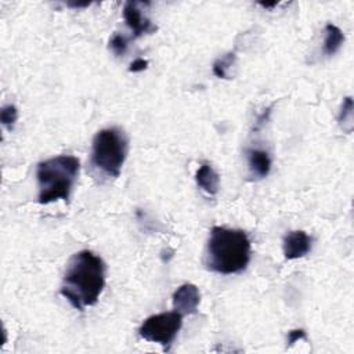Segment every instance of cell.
Segmentation results:
<instances>
[{"label": "cell", "mask_w": 354, "mask_h": 354, "mask_svg": "<svg viewBox=\"0 0 354 354\" xmlns=\"http://www.w3.org/2000/svg\"><path fill=\"white\" fill-rule=\"evenodd\" d=\"M105 263L91 250L75 253L62 277L61 295L76 310L94 306L105 288Z\"/></svg>", "instance_id": "cell-1"}, {"label": "cell", "mask_w": 354, "mask_h": 354, "mask_svg": "<svg viewBox=\"0 0 354 354\" xmlns=\"http://www.w3.org/2000/svg\"><path fill=\"white\" fill-rule=\"evenodd\" d=\"M250 239L242 230L213 227L205 250V266L217 274H239L250 261Z\"/></svg>", "instance_id": "cell-2"}, {"label": "cell", "mask_w": 354, "mask_h": 354, "mask_svg": "<svg viewBox=\"0 0 354 354\" xmlns=\"http://www.w3.org/2000/svg\"><path fill=\"white\" fill-rule=\"evenodd\" d=\"M80 162L72 155H58L37 163V201L41 205L62 199L68 202L77 180Z\"/></svg>", "instance_id": "cell-3"}, {"label": "cell", "mask_w": 354, "mask_h": 354, "mask_svg": "<svg viewBox=\"0 0 354 354\" xmlns=\"http://www.w3.org/2000/svg\"><path fill=\"white\" fill-rule=\"evenodd\" d=\"M129 151L126 133L119 127H106L93 138L90 163L106 177H118Z\"/></svg>", "instance_id": "cell-4"}, {"label": "cell", "mask_w": 354, "mask_h": 354, "mask_svg": "<svg viewBox=\"0 0 354 354\" xmlns=\"http://www.w3.org/2000/svg\"><path fill=\"white\" fill-rule=\"evenodd\" d=\"M183 326V315L177 311H167L148 317L140 326L138 335L147 342L159 343L169 350Z\"/></svg>", "instance_id": "cell-5"}, {"label": "cell", "mask_w": 354, "mask_h": 354, "mask_svg": "<svg viewBox=\"0 0 354 354\" xmlns=\"http://www.w3.org/2000/svg\"><path fill=\"white\" fill-rule=\"evenodd\" d=\"M141 6L142 3L138 1H127L123 7V18L127 26L131 29L134 37L149 35L156 30V26L142 14Z\"/></svg>", "instance_id": "cell-6"}, {"label": "cell", "mask_w": 354, "mask_h": 354, "mask_svg": "<svg viewBox=\"0 0 354 354\" xmlns=\"http://www.w3.org/2000/svg\"><path fill=\"white\" fill-rule=\"evenodd\" d=\"M173 308L174 311L184 315H191L198 311L201 303V293L196 285L183 283L173 293Z\"/></svg>", "instance_id": "cell-7"}, {"label": "cell", "mask_w": 354, "mask_h": 354, "mask_svg": "<svg viewBox=\"0 0 354 354\" xmlns=\"http://www.w3.org/2000/svg\"><path fill=\"white\" fill-rule=\"evenodd\" d=\"M282 249L286 260L300 259L311 250V238L304 231H292L283 236Z\"/></svg>", "instance_id": "cell-8"}, {"label": "cell", "mask_w": 354, "mask_h": 354, "mask_svg": "<svg viewBox=\"0 0 354 354\" xmlns=\"http://www.w3.org/2000/svg\"><path fill=\"white\" fill-rule=\"evenodd\" d=\"M246 160L249 167V174L253 178H264L271 170V156L267 151L259 148L246 149Z\"/></svg>", "instance_id": "cell-9"}, {"label": "cell", "mask_w": 354, "mask_h": 354, "mask_svg": "<svg viewBox=\"0 0 354 354\" xmlns=\"http://www.w3.org/2000/svg\"><path fill=\"white\" fill-rule=\"evenodd\" d=\"M196 185L209 195H216L220 189V177L213 166L207 162L202 163L195 173Z\"/></svg>", "instance_id": "cell-10"}, {"label": "cell", "mask_w": 354, "mask_h": 354, "mask_svg": "<svg viewBox=\"0 0 354 354\" xmlns=\"http://www.w3.org/2000/svg\"><path fill=\"white\" fill-rule=\"evenodd\" d=\"M344 41V35L340 28H337L333 24H326L325 25V40H324V47L322 51L325 55L330 57L339 51Z\"/></svg>", "instance_id": "cell-11"}, {"label": "cell", "mask_w": 354, "mask_h": 354, "mask_svg": "<svg viewBox=\"0 0 354 354\" xmlns=\"http://www.w3.org/2000/svg\"><path fill=\"white\" fill-rule=\"evenodd\" d=\"M235 62V54L234 53H227L225 55L217 58L213 64V73L214 76L220 77V79H228V71L230 68L234 65Z\"/></svg>", "instance_id": "cell-12"}, {"label": "cell", "mask_w": 354, "mask_h": 354, "mask_svg": "<svg viewBox=\"0 0 354 354\" xmlns=\"http://www.w3.org/2000/svg\"><path fill=\"white\" fill-rule=\"evenodd\" d=\"M337 120H339V124L343 127V130L351 131V127H353V100H351V97H346L343 100Z\"/></svg>", "instance_id": "cell-13"}, {"label": "cell", "mask_w": 354, "mask_h": 354, "mask_svg": "<svg viewBox=\"0 0 354 354\" xmlns=\"http://www.w3.org/2000/svg\"><path fill=\"white\" fill-rule=\"evenodd\" d=\"M18 119V109L15 105L12 104H8V105H4L0 111V120H1V124L8 130L11 131L15 122Z\"/></svg>", "instance_id": "cell-14"}, {"label": "cell", "mask_w": 354, "mask_h": 354, "mask_svg": "<svg viewBox=\"0 0 354 354\" xmlns=\"http://www.w3.org/2000/svg\"><path fill=\"white\" fill-rule=\"evenodd\" d=\"M129 47V39L124 35L120 33H115L111 40H109V48L112 50V53L118 57H122L126 54Z\"/></svg>", "instance_id": "cell-15"}, {"label": "cell", "mask_w": 354, "mask_h": 354, "mask_svg": "<svg viewBox=\"0 0 354 354\" xmlns=\"http://www.w3.org/2000/svg\"><path fill=\"white\" fill-rule=\"evenodd\" d=\"M147 66H148V61H147V59L137 58V59H134V61L130 64L129 72H133V73H136V72H142V71L147 69Z\"/></svg>", "instance_id": "cell-16"}, {"label": "cell", "mask_w": 354, "mask_h": 354, "mask_svg": "<svg viewBox=\"0 0 354 354\" xmlns=\"http://www.w3.org/2000/svg\"><path fill=\"white\" fill-rule=\"evenodd\" d=\"M300 339H306V332L303 329H293L288 333V344H293Z\"/></svg>", "instance_id": "cell-17"}]
</instances>
